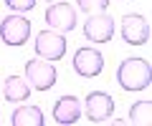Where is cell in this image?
<instances>
[{"mask_svg": "<svg viewBox=\"0 0 152 126\" xmlns=\"http://www.w3.org/2000/svg\"><path fill=\"white\" fill-rule=\"evenodd\" d=\"M114 23L112 15H104V13H91V15L84 20V38L91 40V43H109L114 35Z\"/></svg>", "mask_w": 152, "mask_h": 126, "instance_id": "ba28073f", "label": "cell"}, {"mask_svg": "<svg viewBox=\"0 0 152 126\" xmlns=\"http://www.w3.org/2000/svg\"><path fill=\"white\" fill-rule=\"evenodd\" d=\"M114 114V99L107 91H91L84 101V114L91 124H104L109 121V116Z\"/></svg>", "mask_w": 152, "mask_h": 126, "instance_id": "8992f818", "label": "cell"}, {"mask_svg": "<svg viewBox=\"0 0 152 126\" xmlns=\"http://www.w3.org/2000/svg\"><path fill=\"white\" fill-rule=\"evenodd\" d=\"M76 5L81 13L91 15V13H104L109 8V0H76Z\"/></svg>", "mask_w": 152, "mask_h": 126, "instance_id": "5bb4252c", "label": "cell"}, {"mask_svg": "<svg viewBox=\"0 0 152 126\" xmlns=\"http://www.w3.org/2000/svg\"><path fill=\"white\" fill-rule=\"evenodd\" d=\"M127 124L150 126V124H152V101H147V99H145V101H137V104H132Z\"/></svg>", "mask_w": 152, "mask_h": 126, "instance_id": "4fadbf2b", "label": "cell"}, {"mask_svg": "<svg viewBox=\"0 0 152 126\" xmlns=\"http://www.w3.org/2000/svg\"><path fill=\"white\" fill-rule=\"evenodd\" d=\"M119 33L127 45H145L150 40V23L140 13H127L119 23Z\"/></svg>", "mask_w": 152, "mask_h": 126, "instance_id": "5b68a950", "label": "cell"}, {"mask_svg": "<svg viewBox=\"0 0 152 126\" xmlns=\"http://www.w3.org/2000/svg\"><path fill=\"white\" fill-rule=\"evenodd\" d=\"M13 126H43V111L38 106H18L10 116Z\"/></svg>", "mask_w": 152, "mask_h": 126, "instance_id": "7c38bea8", "label": "cell"}, {"mask_svg": "<svg viewBox=\"0 0 152 126\" xmlns=\"http://www.w3.org/2000/svg\"><path fill=\"white\" fill-rule=\"evenodd\" d=\"M117 83H119L122 91H129V93H137V91L150 88V83H152V66H150V60L140 58V55L124 58L119 66H117Z\"/></svg>", "mask_w": 152, "mask_h": 126, "instance_id": "6da1fadb", "label": "cell"}, {"mask_svg": "<svg viewBox=\"0 0 152 126\" xmlns=\"http://www.w3.org/2000/svg\"><path fill=\"white\" fill-rule=\"evenodd\" d=\"M46 23L58 33H71L76 28V8L71 3H51L46 8Z\"/></svg>", "mask_w": 152, "mask_h": 126, "instance_id": "9c48e42d", "label": "cell"}, {"mask_svg": "<svg viewBox=\"0 0 152 126\" xmlns=\"http://www.w3.org/2000/svg\"><path fill=\"white\" fill-rule=\"evenodd\" d=\"M36 55L43 60H61L66 55V35L53 30V28H46V30H38L36 33Z\"/></svg>", "mask_w": 152, "mask_h": 126, "instance_id": "3957f363", "label": "cell"}, {"mask_svg": "<svg viewBox=\"0 0 152 126\" xmlns=\"http://www.w3.org/2000/svg\"><path fill=\"white\" fill-rule=\"evenodd\" d=\"M3 99L10 104H23L31 99V86L23 76H8L3 83Z\"/></svg>", "mask_w": 152, "mask_h": 126, "instance_id": "8fae6325", "label": "cell"}, {"mask_svg": "<svg viewBox=\"0 0 152 126\" xmlns=\"http://www.w3.org/2000/svg\"><path fill=\"white\" fill-rule=\"evenodd\" d=\"M74 71L81 78H96L104 71V53H99L96 48H76L74 60H71Z\"/></svg>", "mask_w": 152, "mask_h": 126, "instance_id": "52a82bcc", "label": "cell"}, {"mask_svg": "<svg viewBox=\"0 0 152 126\" xmlns=\"http://www.w3.org/2000/svg\"><path fill=\"white\" fill-rule=\"evenodd\" d=\"M31 38V20L20 13H13V15L3 18L0 20V40L10 48H20L28 43Z\"/></svg>", "mask_w": 152, "mask_h": 126, "instance_id": "7a4b0ae2", "label": "cell"}, {"mask_svg": "<svg viewBox=\"0 0 152 126\" xmlns=\"http://www.w3.org/2000/svg\"><path fill=\"white\" fill-rule=\"evenodd\" d=\"M81 119V104L76 96H61L53 104V121L61 126H71Z\"/></svg>", "mask_w": 152, "mask_h": 126, "instance_id": "30bf717a", "label": "cell"}, {"mask_svg": "<svg viewBox=\"0 0 152 126\" xmlns=\"http://www.w3.org/2000/svg\"><path fill=\"white\" fill-rule=\"evenodd\" d=\"M26 81L31 88L36 91H51L58 81V73L56 68L51 66V60H43V58H31L26 63Z\"/></svg>", "mask_w": 152, "mask_h": 126, "instance_id": "277c9868", "label": "cell"}, {"mask_svg": "<svg viewBox=\"0 0 152 126\" xmlns=\"http://www.w3.org/2000/svg\"><path fill=\"white\" fill-rule=\"evenodd\" d=\"M5 5L13 13H31L36 8V0H5Z\"/></svg>", "mask_w": 152, "mask_h": 126, "instance_id": "9a60e30c", "label": "cell"}]
</instances>
